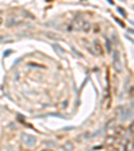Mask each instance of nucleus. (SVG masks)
Listing matches in <instances>:
<instances>
[{
	"mask_svg": "<svg viewBox=\"0 0 134 151\" xmlns=\"http://www.w3.org/2000/svg\"><path fill=\"white\" fill-rule=\"evenodd\" d=\"M69 29L70 31H83L87 34V32H90V29H91V23L87 22V20H85L83 17L77 16L71 23H70Z\"/></svg>",
	"mask_w": 134,
	"mask_h": 151,
	"instance_id": "obj_1",
	"label": "nucleus"
},
{
	"mask_svg": "<svg viewBox=\"0 0 134 151\" xmlns=\"http://www.w3.org/2000/svg\"><path fill=\"white\" fill-rule=\"evenodd\" d=\"M40 151H52V150H49V148H44V150H40Z\"/></svg>",
	"mask_w": 134,
	"mask_h": 151,
	"instance_id": "obj_10",
	"label": "nucleus"
},
{
	"mask_svg": "<svg viewBox=\"0 0 134 151\" xmlns=\"http://www.w3.org/2000/svg\"><path fill=\"white\" fill-rule=\"evenodd\" d=\"M118 12H120V14L122 15V16H126V12H125V9H123V8H121V7H120V8H118Z\"/></svg>",
	"mask_w": 134,
	"mask_h": 151,
	"instance_id": "obj_8",
	"label": "nucleus"
},
{
	"mask_svg": "<svg viewBox=\"0 0 134 151\" xmlns=\"http://www.w3.org/2000/svg\"><path fill=\"white\" fill-rule=\"evenodd\" d=\"M63 150L71 151L72 150V143H66V146H63Z\"/></svg>",
	"mask_w": 134,
	"mask_h": 151,
	"instance_id": "obj_6",
	"label": "nucleus"
},
{
	"mask_svg": "<svg viewBox=\"0 0 134 151\" xmlns=\"http://www.w3.org/2000/svg\"><path fill=\"white\" fill-rule=\"evenodd\" d=\"M22 140H23L24 146H27V147H32L36 143V138L28 134H22Z\"/></svg>",
	"mask_w": 134,
	"mask_h": 151,
	"instance_id": "obj_2",
	"label": "nucleus"
},
{
	"mask_svg": "<svg viewBox=\"0 0 134 151\" xmlns=\"http://www.w3.org/2000/svg\"><path fill=\"white\" fill-rule=\"evenodd\" d=\"M130 131H131V132H134V120L131 122V124H130Z\"/></svg>",
	"mask_w": 134,
	"mask_h": 151,
	"instance_id": "obj_9",
	"label": "nucleus"
},
{
	"mask_svg": "<svg viewBox=\"0 0 134 151\" xmlns=\"http://www.w3.org/2000/svg\"><path fill=\"white\" fill-rule=\"evenodd\" d=\"M125 151H134V142L133 140H127L125 143Z\"/></svg>",
	"mask_w": 134,
	"mask_h": 151,
	"instance_id": "obj_4",
	"label": "nucleus"
},
{
	"mask_svg": "<svg viewBox=\"0 0 134 151\" xmlns=\"http://www.w3.org/2000/svg\"><path fill=\"white\" fill-rule=\"evenodd\" d=\"M1 22H3V19H1V16H0V26H1Z\"/></svg>",
	"mask_w": 134,
	"mask_h": 151,
	"instance_id": "obj_11",
	"label": "nucleus"
},
{
	"mask_svg": "<svg viewBox=\"0 0 134 151\" xmlns=\"http://www.w3.org/2000/svg\"><path fill=\"white\" fill-rule=\"evenodd\" d=\"M106 50H107L109 52H111V43L109 39H106Z\"/></svg>",
	"mask_w": 134,
	"mask_h": 151,
	"instance_id": "obj_7",
	"label": "nucleus"
},
{
	"mask_svg": "<svg viewBox=\"0 0 134 151\" xmlns=\"http://www.w3.org/2000/svg\"><path fill=\"white\" fill-rule=\"evenodd\" d=\"M93 46H94V52L97 55H102L103 54V50H102V47H101V44H99V42L98 40H94V43H93Z\"/></svg>",
	"mask_w": 134,
	"mask_h": 151,
	"instance_id": "obj_3",
	"label": "nucleus"
},
{
	"mask_svg": "<svg viewBox=\"0 0 134 151\" xmlns=\"http://www.w3.org/2000/svg\"><path fill=\"white\" fill-rule=\"evenodd\" d=\"M52 47H54V50L60 55V56H63V55H64V50H63L59 44H52Z\"/></svg>",
	"mask_w": 134,
	"mask_h": 151,
	"instance_id": "obj_5",
	"label": "nucleus"
}]
</instances>
